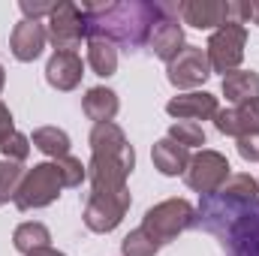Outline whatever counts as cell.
<instances>
[{"label":"cell","mask_w":259,"mask_h":256,"mask_svg":"<svg viewBox=\"0 0 259 256\" xmlns=\"http://www.w3.org/2000/svg\"><path fill=\"white\" fill-rule=\"evenodd\" d=\"M61 187H64V181H61L58 163H39V166H33V169L24 175L21 190L15 196V205H18L21 211L42 208V205H49V202L61 193Z\"/></svg>","instance_id":"1"},{"label":"cell","mask_w":259,"mask_h":256,"mask_svg":"<svg viewBox=\"0 0 259 256\" xmlns=\"http://www.w3.org/2000/svg\"><path fill=\"white\" fill-rule=\"evenodd\" d=\"M190 223H193V208H190L187 202L172 199V202H163V205L151 208V211L145 214L142 229H145L157 244H166V241H172L178 232H184Z\"/></svg>","instance_id":"2"},{"label":"cell","mask_w":259,"mask_h":256,"mask_svg":"<svg viewBox=\"0 0 259 256\" xmlns=\"http://www.w3.org/2000/svg\"><path fill=\"white\" fill-rule=\"evenodd\" d=\"M244 39L247 30L238 21H226L208 42V64L214 66L217 72H235V66L241 64L244 58Z\"/></svg>","instance_id":"3"},{"label":"cell","mask_w":259,"mask_h":256,"mask_svg":"<svg viewBox=\"0 0 259 256\" xmlns=\"http://www.w3.org/2000/svg\"><path fill=\"white\" fill-rule=\"evenodd\" d=\"M88 33V18L78 6L72 3H58L55 12H52V27H49V36L52 42L61 49V52H75L81 36Z\"/></svg>","instance_id":"4"},{"label":"cell","mask_w":259,"mask_h":256,"mask_svg":"<svg viewBox=\"0 0 259 256\" xmlns=\"http://www.w3.org/2000/svg\"><path fill=\"white\" fill-rule=\"evenodd\" d=\"M127 208H130V193L127 190L94 193V199H91L88 208H84V223H88V229H94V232H112V229L121 223V217H124Z\"/></svg>","instance_id":"5"},{"label":"cell","mask_w":259,"mask_h":256,"mask_svg":"<svg viewBox=\"0 0 259 256\" xmlns=\"http://www.w3.org/2000/svg\"><path fill=\"white\" fill-rule=\"evenodd\" d=\"M187 166V184L199 193H217L229 178V163L217 151H202Z\"/></svg>","instance_id":"6"},{"label":"cell","mask_w":259,"mask_h":256,"mask_svg":"<svg viewBox=\"0 0 259 256\" xmlns=\"http://www.w3.org/2000/svg\"><path fill=\"white\" fill-rule=\"evenodd\" d=\"M208 75H211L208 55H205L202 49H196V46H184V49L169 61V81L178 84V88L202 84Z\"/></svg>","instance_id":"7"},{"label":"cell","mask_w":259,"mask_h":256,"mask_svg":"<svg viewBox=\"0 0 259 256\" xmlns=\"http://www.w3.org/2000/svg\"><path fill=\"white\" fill-rule=\"evenodd\" d=\"M127 172H130L127 163H121L118 157L94 154V160H91V184H94V193H121Z\"/></svg>","instance_id":"8"},{"label":"cell","mask_w":259,"mask_h":256,"mask_svg":"<svg viewBox=\"0 0 259 256\" xmlns=\"http://www.w3.org/2000/svg\"><path fill=\"white\" fill-rule=\"evenodd\" d=\"M91 145H94V154H103V157H118L121 163H127V169L133 172V148L127 145L124 133L115 127V124H97L91 133Z\"/></svg>","instance_id":"9"},{"label":"cell","mask_w":259,"mask_h":256,"mask_svg":"<svg viewBox=\"0 0 259 256\" xmlns=\"http://www.w3.org/2000/svg\"><path fill=\"white\" fill-rule=\"evenodd\" d=\"M46 39H49L46 27L39 21H27L24 18L12 30V55L18 61H36L42 55V49H46Z\"/></svg>","instance_id":"10"},{"label":"cell","mask_w":259,"mask_h":256,"mask_svg":"<svg viewBox=\"0 0 259 256\" xmlns=\"http://www.w3.org/2000/svg\"><path fill=\"white\" fill-rule=\"evenodd\" d=\"M217 130L226 133V136H250L259 133V100L253 103H244V106H235V109H226V112H217Z\"/></svg>","instance_id":"11"},{"label":"cell","mask_w":259,"mask_h":256,"mask_svg":"<svg viewBox=\"0 0 259 256\" xmlns=\"http://www.w3.org/2000/svg\"><path fill=\"white\" fill-rule=\"evenodd\" d=\"M148 42H151V52L157 55V58H163V61H172L181 49V42H184V33H181V24H178V18H157L154 24H151V33H148Z\"/></svg>","instance_id":"12"},{"label":"cell","mask_w":259,"mask_h":256,"mask_svg":"<svg viewBox=\"0 0 259 256\" xmlns=\"http://www.w3.org/2000/svg\"><path fill=\"white\" fill-rule=\"evenodd\" d=\"M178 15H184V21L193 24V27H214V24L223 27L232 18V3H208V0L181 3Z\"/></svg>","instance_id":"13"},{"label":"cell","mask_w":259,"mask_h":256,"mask_svg":"<svg viewBox=\"0 0 259 256\" xmlns=\"http://www.w3.org/2000/svg\"><path fill=\"white\" fill-rule=\"evenodd\" d=\"M46 78L58 91H72L81 81V58L75 52H58L46 66Z\"/></svg>","instance_id":"14"},{"label":"cell","mask_w":259,"mask_h":256,"mask_svg":"<svg viewBox=\"0 0 259 256\" xmlns=\"http://www.w3.org/2000/svg\"><path fill=\"white\" fill-rule=\"evenodd\" d=\"M166 112L178 121H199V118H211L217 115V100L211 94H184V97H175Z\"/></svg>","instance_id":"15"},{"label":"cell","mask_w":259,"mask_h":256,"mask_svg":"<svg viewBox=\"0 0 259 256\" xmlns=\"http://www.w3.org/2000/svg\"><path fill=\"white\" fill-rule=\"evenodd\" d=\"M223 91H226V100L235 106L253 103V100H259V75L247 72V69H235L223 78Z\"/></svg>","instance_id":"16"},{"label":"cell","mask_w":259,"mask_h":256,"mask_svg":"<svg viewBox=\"0 0 259 256\" xmlns=\"http://www.w3.org/2000/svg\"><path fill=\"white\" fill-rule=\"evenodd\" d=\"M154 166L163 172V175H178V172H184V166L190 163V157H187V148H181L178 142H172V139H160L157 145H154Z\"/></svg>","instance_id":"17"},{"label":"cell","mask_w":259,"mask_h":256,"mask_svg":"<svg viewBox=\"0 0 259 256\" xmlns=\"http://www.w3.org/2000/svg\"><path fill=\"white\" fill-rule=\"evenodd\" d=\"M84 112L97 124H112V118L118 112V97L109 88H91L88 97H84Z\"/></svg>","instance_id":"18"},{"label":"cell","mask_w":259,"mask_h":256,"mask_svg":"<svg viewBox=\"0 0 259 256\" xmlns=\"http://www.w3.org/2000/svg\"><path fill=\"white\" fill-rule=\"evenodd\" d=\"M88 64L94 66L97 75H112L118 66V52L106 36H91L88 42Z\"/></svg>","instance_id":"19"},{"label":"cell","mask_w":259,"mask_h":256,"mask_svg":"<svg viewBox=\"0 0 259 256\" xmlns=\"http://www.w3.org/2000/svg\"><path fill=\"white\" fill-rule=\"evenodd\" d=\"M33 145L49 157H66L69 154V136L58 127H39L33 133Z\"/></svg>","instance_id":"20"},{"label":"cell","mask_w":259,"mask_h":256,"mask_svg":"<svg viewBox=\"0 0 259 256\" xmlns=\"http://www.w3.org/2000/svg\"><path fill=\"white\" fill-rule=\"evenodd\" d=\"M49 241L52 238H49V229L42 223H24L15 229V247L21 253H33L39 247H49Z\"/></svg>","instance_id":"21"},{"label":"cell","mask_w":259,"mask_h":256,"mask_svg":"<svg viewBox=\"0 0 259 256\" xmlns=\"http://www.w3.org/2000/svg\"><path fill=\"white\" fill-rule=\"evenodd\" d=\"M24 175H27V172H24L15 160H3V163H0V202L18 196Z\"/></svg>","instance_id":"22"},{"label":"cell","mask_w":259,"mask_h":256,"mask_svg":"<svg viewBox=\"0 0 259 256\" xmlns=\"http://www.w3.org/2000/svg\"><path fill=\"white\" fill-rule=\"evenodd\" d=\"M169 139L178 142L181 148H196V145H205V130L199 127L196 121H178L169 130Z\"/></svg>","instance_id":"23"},{"label":"cell","mask_w":259,"mask_h":256,"mask_svg":"<svg viewBox=\"0 0 259 256\" xmlns=\"http://www.w3.org/2000/svg\"><path fill=\"white\" fill-rule=\"evenodd\" d=\"M157 247H160V244H157V241L142 229V226L124 238V253H127V256H154V253H157Z\"/></svg>","instance_id":"24"},{"label":"cell","mask_w":259,"mask_h":256,"mask_svg":"<svg viewBox=\"0 0 259 256\" xmlns=\"http://www.w3.org/2000/svg\"><path fill=\"white\" fill-rule=\"evenodd\" d=\"M0 148H3V154H6V160H24L27 157V151H30V145H27V139L21 136V133H6L3 139H0Z\"/></svg>","instance_id":"25"},{"label":"cell","mask_w":259,"mask_h":256,"mask_svg":"<svg viewBox=\"0 0 259 256\" xmlns=\"http://www.w3.org/2000/svg\"><path fill=\"white\" fill-rule=\"evenodd\" d=\"M58 172H61L64 187H75V184H81V178H84V166H81V160H75V157H69V154L58 160Z\"/></svg>","instance_id":"26"},{"label":"cell","mask_w":259,"mask_h":256,"mask_svg":"<svg viewBox=\"0 0 259 256\" xmlns=\"http://www.w3.org/2000/svg\"><path fill=\"white\" fill-rule=\"evenodd\" d=\"M238 154L244 160H259V133H250V136H241L238 139Z\"/></svg>","instance_id":"27"},{"label":"cell","mask_w":259,"mask_h":256,"mask_svg":"<svg viewBox=\"0 0 259 256\" xmlns=\"http://www.w3.org/2000/svg\"><path fill=\"white\" fill-rule=\"evenodd\" d=\"M232 15H235L238 24H244V21L259 24V3H232Z\"/></svg>","instance_id":"28"},{"label":"cell","mask_w":259,"mask_h":256,"mask_svg":"<svg viewBox=\"0 0 259 256\" xmlns=\"http://www.w3.org/2000/svg\"><path fill=\"white\" fill-rule=\"evenodd\" d=\"M6 133H12V115H9V112H6V106L0 103V139H3Z\"/></svg>","instance_id":"29"},{"label":"cell","mask_w":259,"mask_h":256,"mask_svg":"<svg viewBox=\"0 0 259 256\" xmlns=\"http://www.w3.org/2000/svg\"><path fill=\"white\" fill-rule=\"evenodd\" d=\"M27 256H64V253H58L52 247H39V250H33V253H27Z\"/></svg>","instance_id":"30"},{"label":"cell","mask_w":259,"mask_h":256,"mask_svg":"<svg viewBox=\"0 0 259 256\" xmlns=\"http://www.w3.org/2000/svg\"><path fill=\"white\" fill-rule=\"evenodd\" d=\"M0 88H3V66H0Z\"/></svg>","instance_id":"31"}]
</instances>
